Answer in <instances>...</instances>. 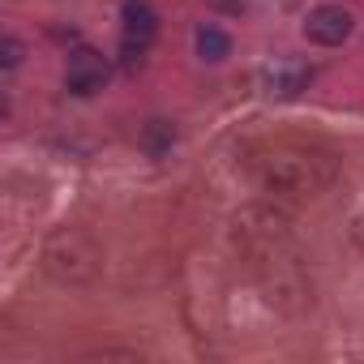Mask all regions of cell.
Segmentation results:
<instances>
[{
  "instance_id": "5",
  "label": "cell",
  "mask_w": 364,
  "mask_h": 364,
  "mask_svg": "<svg viewBox=\"0 0 364 364\" xmlns=\"http://www.w3.org/2000/svg\"><path fill=\"white\" fill-rule=\"evenodd\" d=\"M18 52H22V48L9 39V43H5V65H18Z\"/></svg>"
},
{
  "instance_id": "1",
  "label": "cell",
  "mask_w": 364,
  "mask_h": 364,
  "mask_svg": "<svg viewBox=\"0 0 364 364\" xmlns=\"http://www.w3.org/2000/svg\"><path fill=\"white\" fill-rule=\"evenodd\" d=\"M65 82H69L73 95H95V90H103V82H107V60H103L99 52H90V48H77V52L69 56Z\"/></svg>"
},
{
  "instance_id": "3",
  "label": "cell",
  "mask_w": 364,
  "mask_h": 364,
  "mask_svg": "<svg viewBox=\"0 0 364 364\" xmlns=\"http://www.w3.org/2000/svg\"><path fill=\"white\" fill-rule=\"evenodd\" d=\"M154 31H159V18H154V9H146V5H124V43H137V48H146L150 39H154Z\"/></svg>"
},
{
  "instance_id": "2",
  "label": "cell",
  "mask_w": 364,
  "mask_h": 364,
  "mask_svg": "<svg viewBox=\"0 0 364 364\" xmlns=\"http://www.w3.org/2000/svg\"><path fill=\"white\" fill-rule=\"evenodd\" d=\"M304 35H309L313 43H321V48H334V43H343V39L351 35V14L338 9V5H321V9L309 14Z\"/></svg>"
},
{
  "instance_id": "4",
  "label": "cell",
  "mask_w": 364,
  "mask_h": 364,
  "mask_svg": "<svg viewBox=\"0 0 364 364\" xmlns=\"http://www.w3.org/2000/svg\"><path fill=\"white\" fill-rule=\"evenodd\" d=\"M198 52H202V60H223V56L232 52V39H228L223 31L206 26V31H198Z\"/></svg>"
}]
</instances>
